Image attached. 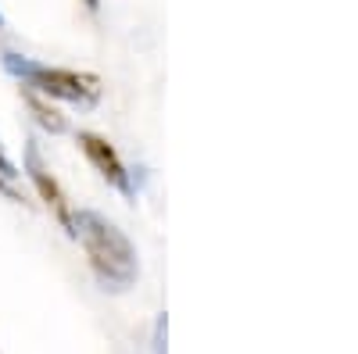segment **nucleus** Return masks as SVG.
<instances>
[{"instance_id":"obj_1","label":"nucleus","mask_w":358,"mask_h":354,"mask_svg":"<svg viewBox=\"0 0 358 354\" xmlns=\"http://www.w3.org/2000/svg\"><path fill=\"white\" fill-rule=\"evenodd\" d=\"M72 236L83 244L86 261L94 276L111 286V290H126L136 279V251L129 244V236L118 229L115 222H108L97 212H76V229Z\"/></svg>"},{"instance_id":"obj_2","label":"nucleus","mask_w":358,"mask_h":354,"mask_svg":"<svg viewBox=\"0 0 358 354\" xmlns=\"http://www.w3.org/2000/svg\"><path fill=\"white\" fill-rule=\"evenodd\" d=\"M4 68L29 90H36L47 101H65L79 108H94L101 101V79L94 72H79V68H62V65H43L33 61L25 54H0Z\"/></svg>"},{"instance_id":"obj_3","label":"nucleus","mask_w":358,"mask_h":354,"mask_svg":"<svg viewBox=\"0 0 358 354\" xmlns=\"http://www.w3.org/2000/svg\"><path fill=\"white\" fill-rule=\"evenodd\" d=\"M25 175L33 179L40 200L47 204V212L62 222V229L72 236V229H76V208H72L65 186L57 183V175H54V172L47 168V161L40 158V147H36V143H25Z\"/></svg>"},{"instance_id":"obj_4","label":"nucleus","mask_w":358,"mask_h":354,"mask_svg":"<svg viewBox=\"0 0 358 354\" xmlns=\"http://www.w3.org/2000/svg\"><path fill=\"white\" fill-rule=\"evenodd\" d=\"M76 143H79V151L86 154V161L94 165L97 172H101V179L108 183V186H115L122 197H136V190H133V175H129V168H126V161H122V154L115 151V147L101 136V133H90V129H83L79 136H76Z\"/></svg>"},{"instance_id":"obj_5","label":"nucleus","mask_w":358,"mask_h":354,"mask_svg":"<svg viewBox=\"0 0 358 354\" xmlns=\"http://www.w3.org/2000/svg\"><path fill=\"white\" fill-rule=\"evenodd\" d=\"M22 101H25V108L33 111V118H36V126L43 129V133H54V136H62L65 129H69V118L57 111L47 97H40L36 90H29V86H22Z\"/></svg>"},{"instance_id":"obj_6","label":"nucleus","mask_w":358,"mask_h":354,"mask_svg":"<svg viewBox=\"0 0 358 354\" xmlns=\"http://www.w3.org/2000/svg\"><path fill=\"white\" fill-rule=\"evenodd\" d=\"M0 175H4V179H18V168H15V161L4 154V147H0Z\"/></svg>"},{"instance_id":"obj_7","label":"nucleus","mask_w":358,"mask_h":354,"mask_svg":"<svg viewBox=\"0 0 358 354\" xmlns=\"http://www.w3.org/2000/svg\"><path fill=\"white\" fill-rule=\"evenodd\" d=\"M0 193H4L8 200H15V204H22V193L11 186V179H4V175H0Z\"/></svg>"},{"instance_id":"obj_8","label":"nucleus","mask_w":358,"mask_h":354,"mask_svg":"<svg viewBox=\"0 0 358 354\" xmlns=\"http://www.w3.org/2000/svg\"><path fill=\"white\" fill-rule=\"evenodd\" d=\"M83 4H86V11H97V8H101V0H83Z\"/></svg>"},{"instance_id":"obj_9","label":"nucleus","mask_w":358,"mask_h":354,"mask_svg":"<svg viewBox=\"0 0 358 354\" xmlns=\"http://www.w3.org/2000/svg\"><path fill=\"white\" fill-rule=\"evenodd\" d=\"M0 29H4V15H0Z\"/></svg>"}]
</instances>
